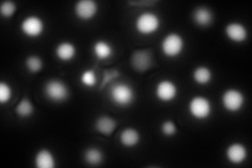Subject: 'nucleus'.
<instances>
[{"instance_id":"nucleus-3","label":"nucleus","mask_w":252,"mask_h":168,"mask_svg":"<svg viewBox=\"0 0 252 168\" xmlns=\"http://www.w3.org/2000/svg\"><path fill=\"white\" fill-rule=\"evenodd\" d=\"M188 110L193 119L206 120L212 113V103L204 96H195L189 101Z\"/></svg>"},{"instance_id":"nucleus-23","label":"nucleus","mask_w":252,"mask_h":168,"mask_svg":"<svg viewBox=\"0 0 252 168\" xmlns=\"http://www.w3.org/2000/svg\"><path fill=\"white\" fill-rule=\"evenodd\" d=\"M81 83L86 87H94L97 84V76L94 70L93 69H86L80 76Z\"/></svg>"},{"instance_id":"nucleus-25","label":"nucleus","mask_w":252,"mask_h":168,"mask_svg":"<svg viewBox=\"0 0 252 168\" xmlns=\"http://www.w3.org/2000/svg\"><path fill=\"white\" fill-rule=\"evenodd\" d=\"M17 11V5L12 1H5L0 6V13L4 18H11Z\"/></svg>"},{"instance_id":"nucleus-1","label":"nucleus","mask_w":252,"mask_h":168,"mask_svg":"<svg viewBox=\"0 0 252 168\" xmlns=\"http://www.w3.org/2000/svg\"><path fill=\"white\" fill-rule=\"evenodd\" d=\"M110 100L118 106H128L136 98V93L127 83H116L110 87Z\"/></svg>"},{"instance_id":"nucleus-4","label":"nucleus","mask_w":252,"mask_h":168,"mask_svg":"<svg viewBox=\"0 0 252 168\" xmlns=\"http://www.w3.org/2000/svg\"><path fill=\"white\" fill-rule=\"evenodd\" d=\"M185 47L184 38L178 33H170L164 37L161 43V50L166 57H178L183 53Z\"/></svg>"},{"instance_id":"nucleus-19","label":"nucleus","mask_w":252,"mask_h":168,"mask_svg":"<svg viewBox=\"0 0 252 168\" xmlns=\"http://www.w3.org/2000/svg\"><path fill=\"white\" fill-rule=\"evenodd\" d=\"M192 78L198 84L206 85L211 82L212 71L209 67L201 66V67H198L194 68L193 73H192Z\"/></svg>"},{"instance_id":"nucleus-7","label":"nucleus","mask_w":252,"mask_h":168,"mask_svg":"<svg viewBox=\"0 0 252 168\" xmlns=\"http://www.w3.org/2000/svg\"><path fill=\"white\" fill-rule=\"evenodd\" d=\"M44 28L43 20L36 15L28 16L27 18L22 20L20 25L21 32L29 38L40 37L43 34Z\"/></svg>"},{"instance_id":"nucleus-10","label":"nucleus","mask_w":252,"mask_h":168,"mask_svg":"<svg viewBox=\"0 0 252 168\" xmlns=\"http://www.w3.org/2000/svg\"><path fill=\"white\" fill-rule=\"evenodd\" d=\"M248 156V150L246 146L242 143L234 142L231 143L229 146L226 148V158L228 161L232 164H242L246 161Z\"/></svg>"},{"instance_id":"nucleus-13","label":"nucleus","mask_w":252,"mask_h":168,"mask_svg":"<svg viewBox=\"0 0 252 168\" xmlns=\"http://www.w3.org/2000/svg\"><path fill=\"white\" fill-rule=\"evenodd\" d=\"M56 57L62 62L72 61L77 55V47L69 41H63L56 46Z\"/></svg>"},{"instance_id":"nucleus-22","label":"nucleus","mask_w":252,"mask_h":168,"mask_svg":"<svg viewBox=\"0 0 252 168\" xmlns=\"http://www.w3.org/2000/svg\"><path fill=\"white\" fill-rule=\"evenodd\" d=\"M26 67L31 73H38L43 68V61L39 56L31 55L26 59Z\"/></svg>"},{"instance_id":"nucleus-24","label":"nucleus","mask_w":252,"mask_h":168,"mask_svg":"<svg viewBox=\"0 0 252 168\" xmlns=\"http://www.w3.org/2000/svg\"><path fill=\"white\" fill-rule=\"evenodd\" d=\"M13 91L9 83L0 82V103L5 104L12 98Z\"/></svg>"},{"instance_id":"nucleus-9","label":"nucleus","mask_w":252,"mask_h":168,"mask_svg":"<svg viewBox=\"0 0 252 168\" xmlns=\"http://www.w3.org/2000/svg\"><path fill=\"white\" fill-rule=\"evenodd\" d=\"M98 12V4L94 0H80L75 4V14L79 19L92 20Z\"/></svg>"},{"instance_id":"nucleus-5","label":"nucleus","mask_w":252,"mask_h":168,"mask_svg":"<svg viewBox=\"0 0 252 168\" xmlns=\"http://www.w3.org/2000/svg\"><path fill=\"white\" fill-rule=\"evenodd\" d=\"M46 98L53 102H63L68 98L69 91L66 84L58 79L49 80L44 85Z\"/></svg>"},{"instance_id":"nucleus-11","label":"nucleus","mask_w":252,"mask_h":168,"mask_svg":"<svg viewBox=\"0 0 252 168\" xmlns=\"http://www.w3.org/2000/svg\"><path fill=\"white\" fill-rule=\"evenodd\" d=\"M225 34L227 38L236 43L245 42L248 37L247 28L240 22H230L225 28Z\"/></svg>"},{"instance_id":"nucleus-14","label":"nucleus","mask_w":252,"mask_h":168,"mask_svg":"<svg viewBox=\"0 0 252 168\" xmlns=\"http://www.w3.org/2000/svg\"><path fill=\"white\" fill-rule=\"evenodd\" d=\"M117 127V122L116 120L113 119L110 116H100L97 120L96 122H94V129H96V131L103 134V135H106V137H108V135L112 134Z\"/></svg>"},{"instance_id":"nucleus-2","label":"nucleus","mask_w":252,"mask_h":168,"mask_svg":"<svg viewBox=\"0 0 252 168\" xmlns=\"http://www.w3.org/2000/svg\"><path fill=\"white\" fill-rule=\"evenodd\" d=\"M161 19L154 12L141 13L135 21V28L138 33L144 36L152 35L160 29Z\"/></svg>"},{"instance_id":"nucleus-15","label":"nucleus","mask_w":252,"mask_h":168,"mask_svg":"<svg viewBox=\"0 0 252 168\" xmlns=\"http://www.w3.org/2000/svg\"><path fill=\"white\" fill-rule=\"evenodd\" d=\"M192 18L196 25L205 28V27H209L212 23V21H214V14H212L211 10H209L208 7L200 6V7H196V9L193 11Z\"/></svg>"},{"instance_id":"nucleus-17","label":"nucleus","mask_w":252,"mask_h":168,"mask_svg":"<svg viewBox=\"0 0 252 168\" xmlns=\"http://www.w3.org/2000/svg\"><path fill=\"white\" fill-rule=\"evenodd\" d=\"M94 54L99 60H105L109 57H112L114 53V49L110 43L104 40H98V41L94 42L93 47Z\"/></svg>"},{"instance_id":"nucleus-16","label":"nucleus","mask_w":252,"mask_h":168,"mask_svg":"<svg viewBox=\"0 0 252 168\" xmlns=\"http://www.w3.org/2000/svg\"><path fill=\"white\" fill-rule=\"evenodd\" d=\"M35 165L38 168H54L56 166V160L51 150L42 148L35 156Z\"/></svg>"},{"instance_id":"nucleus-6","label":"nucleus","mask_w":252,"mask_h":168,"mask_svg":"<svg viewBox=\"0 0 252 168\" xmlns=\"http://www.w3.org/2000/svg\"><path fill=\"white\" fill-rule=\"evenodd\" d=\"M222 104L229 113H238L245 104V96L239 90L229 89L222 96Z\"/></svg>"},{"instance_id":"nucleus-20","label":"nucleus","mask_w":252,"mask_h":168,"mask_svg":"<svg viewBox=\"0 0 252 168\" xmlns=\"http://www.w3.org/2000/svg\"><path fill=\"white\" fill-rule=\"evenodd\" d=\"M84 161L90 165H99L103 161V153L97 147H90L84 151Z\"/></svg>"},{"instance_id":"nucleus-27","label":"nucleus","mask_w":252,"mask_h":168,"mask_svg":"<svg viewBox=\"0 0 252 168\" xmlns=\"http://www.w3.org/2000/svg\"><path fill=\"white\" fill-rule=\"evenodd\" d=\"M120 76V71L119 70H116V69H113V70H105L104 71V76H103V82H102L101 84V89H104V87L113 81V80H115L116 78H118Z\"/></svg>"},{"instance_id":"nucleus-28","label":"nucleus","mask_w":252,"mask_h":168,"mask_svg":"<svg viewBox=\"0 0 252 168\" xmlns=\"http://www.w3.org/2000/svg\"><path fill=\"white\" fill-rule=\"evenodd\" d=\"M129 4H132V5H143V6H146V5H153V4H156L157 1H129L128 2Z\"/></svg>"},{"instance_id":"nucleus-26","label":"nucleus","mask_w":252,"mask_h":168,"mask_svg":"<svg viewBox=\"0 0 252 168\" xmlns=\"http://www.w3.org/2000/svg\"><path fill=\"white\" fill-rule=\"evenodd\" d=\"M161 131H162V134L164 135H166V137H172V135H175L177 134L178 127L175 122L170 121V120H167V121L163 122V124L161 125Z\"/></svg>"},{"instance_id":"nucleus-18","label":"nucleus","mask_w":252,"mask_h":168,"mask_svg":"<svg viewBox=\"0 0 252 168\" xmlns=\"http://www.w3.org/2000/svg\"><path fill=\"white\" fill-rule=\"evenodd\" d=\"M120 142L124 147H135L140 142V134L135 129H125L120 134Z\"/></svg>"},{"instance_id":"nucleus-12","label":"nucleus","mask_w":252,"mask_h":168,"mask_svg":"<svg viewBox=\"0 0 252 168\" xmlns=\"http://www.w3.org/2000/svg\"><path fill=\"white\" fill-rule=\"evenodd\" d=\"M153 56L146 50H138L132 54L131 65L139 71H145L152 67Z\"/></svg>"},{"instance_id":"nucleus-8","label":"nucleus","mask_w":252,"mask_h":168,"mask_svg":"<svg viewBox=\"0 0 252 168\" xmlns=\"http://www.w3.org/2000/svg\"><path fill=\"white\" fill-rule=\"evenodd\" d=\"M156 97L161 102H171L178 96V86L171 80H162L156 86Z\"/></svg>"},{"instance_id":"nucleus-21","label":"nucleus","mask_w":252,"mask_h":168,"mask_svg":"<svg viewBox=\"0 0 252 168\" xmlns=\"http://www.w3.org/2000/svg\"><path fill=\"white\" fill-rule=\"evenodd\" d=\"M16 114H17L20 118H29L34 114L35 106L34 104L31 102L30 99L23 98L20 100V102L16 106Z\"/></svg>"}]
</instances>
